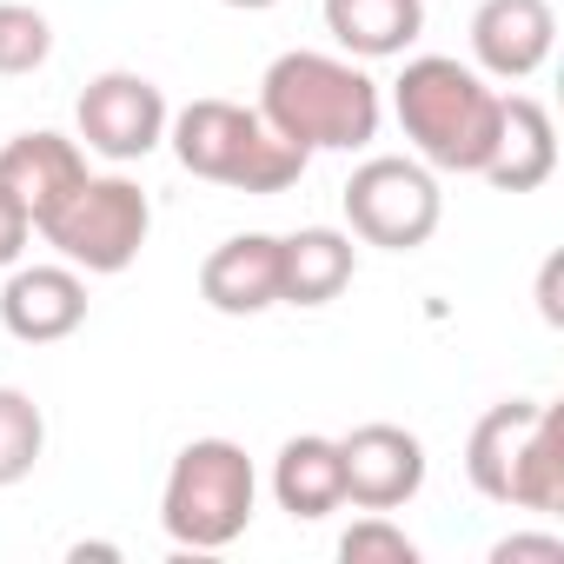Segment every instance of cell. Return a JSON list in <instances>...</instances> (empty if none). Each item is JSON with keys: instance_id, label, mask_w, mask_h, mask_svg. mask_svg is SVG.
Listing matches in <instances>:
<instances>
[{"instance_id": "obj_1", "label": "cell", "mask_w": 564, "mask_h": 564, "mask_svg": "<svg viewBox=\"0 0 564 564\" xmlns=\"http://www.w3.org/2000/svg\"><path fill=\"white\" fill-rule=\"evenodd\" d=\"M259 120L279 140H293L300 153H359L379 140L386 94L352 54L293 47L259 80Z\"/></svg>"}, {"instance_id": "obj_2", "label": "cell", "mask_w": 564, "mask_h": 564, "mask_svg": "<svg viewBox=\"0 0 564 564\" xmlns=\"http://www.w3.org/2000/svg\"><path fill=\"white\" fill-rule=\"evenodd\" d=\"M392 113L432 173H485L505 94L452 54H419L392 80Z\"/></svg>"}, {"instance_id": "obj_3", "label": "cell", "mask_w": 564, "mask_h": 564, "mask_svg": "<svg viewBox=\"0 0 564 564\" xmlns=\"http://www.w3.org/2000/svg\"><path fill=\"white\" fill-rule=\"evenodd\" d=\"M166 147L173 160L193 173V180H213V186H232V193H286L306 180V160L293 140H279L259 107H239V100H193L166 120Z\"/></svg>"}, {"instance_id": "obj_4", "label": "cell", "mask_w": 564, "mask_h": 564, "mask_svg": "<svg viewBox=\"0 0 564 564\" xmlns=\"http://www.w3.org/2000/svg\"><path fill=\"white\" fill-rule=\"evenodd\" d=\"M465 478L478 498L511 511H557L564 505V425L544 399L491 405L465 438Z\"/></svg>"}, {"instance_id": "obj_5", "label": "cell", "mask_w": 564, "mask_h": 564, "mask_svg": "<svg viewBox=\"0 0 564 564\" xmlns=\"http://www.w3.org/2000/svg\"><path fill=\"white\" fill-rule=\"evenodd\" d=\"M252 505H259V471H252L246 445H232V438L180 445V458L160 485V524L180 551H226L232 538H246Z\"/></svg>"}, {"instance_id": "obj_6", "label": "cell", "mask_w": 564, "mask_h": 564, "mask_svg": "<svg viewBox=\"0 0 564 564\" xmlns=\"http://www.w3.org/2000/svg\"><path fill=\"white\" fill-rule=\"evenodd\" d=\"M74 272H94V279H113L140 259L147 232H153V199L140 180L127 173H87L41 226H34Z\"/></svg>"}, {"instance_id": "obj_7", "label": "cell", "mask_w": 564, "mask_h": 564, "mask_svg": "<svg viewBox=\"0 0 564 564\" xmlns=\"http://www.w3.org/2000/svg\"><path fill=\"white\" fill-rule=\"evenodd\" d=\"M346 226L352 239L379 246V252H419L438 219H445V193H438V173L425 160H405V153H372L352 166L346 193Z\"/></svg>"}, {"instance_id": "obj_8", "label": "cell", "mask_w": 564, "mask_h": 564, "mask_svg": "<svg viewBox=\"0 0 564 564\" xmlns=\"http://www.w3.org/2000/svg\"><path fill=\"white\" fill-rule=\"evenodd\" d=\"M166 120H173L166 94H160L147 74H127V67L87 80V94L74 100L80 147L100 153V160H113V166H133V160H147L153 147H166Z\"/></svg>"}, {"instance_id": "obj_9", "label": "cell", "mask_w": 564, "mask_h": 564, "mask_svg": "<svg viewBox=\"0 0 564 564\" xmlns=\"http://www.w3.org/2000/svg\"><path fill=\"white\" fill-rule=\"evenodd\" d=\"M339 471H346V505L399 511L425 491V445H419V432L372 419L339 438Z\"/></svg>"}, {"instance_id": "obj_10", "label": "cell", "mask_w": 564, "mask_h": 564, "mask_svg": "<svg viewBox=\"0 0 564 564\" xmlns=\"http://www.w3.org/2000/svg\"><path fill=\"white\" fill-rule=\"evenodd\" d=\"M0 326L21 346H61L87 326V279L61 259V265H8L0 286Z\"/></svg>"}, {"instance_id": "obj_11", "label": "cell", "mask_w": 564, "mask_h": 564, "mask_svg": "<svg viewBox=\"0 0 564 564\" xmlns=\"http://www.w3.org/2000/svg\"><path fill=\"white\" fill-rule=\"evenodd\" d=\"M557 47V14L551 0H478L471 14V61L485 80H531Z\"/></svg>"}, {"instance_id": "obj_12", "label": "cell", "mask_w": 564, "mask_h": 564, "mask_svg": "<svg viewBox=\"0 0 564 564\" xmlns=\"http://www.w3.org/2000/svg\"><path fill=\"white\" fill-rule=\"evenodd\" d=\"M80 180H87V147L67 140V133L34 127V133H14L8 147H0V193H8L34 226H41Z\"/></svg>"}, {"instance_id": "obj_13", "label": "cell", "mask_w": 564, "mask_h": 564, "mask_svg": "<svg viewBox=\"0 0 564 564\" xmlns=\"http://www.w3.org/2000/svg\"><path fill=\"white\" fill-rule=\"evenodd\" d=\"M199 300L226 319H252L279 306V232H232L199 265Z\"/></svg>"}, {"instance_id": "obj_14", "label": "cell", "mask_w": 564, "mask_h": 564, "mask_svg": "<svg viewBox=\"0 0 564 564\" xmlns=\"http://www.w3.org/2000/svg\"><path fill=\"white\" fill-rule=\"evenodd\" d=\"M551 173H557V127H551V107L531 100V94H505L498 140H491V160H485L478 180H491L498 193H538Z\"/></svg>"}, {"instance_id": "obj_15", "label": "cell", "mask_w": 564, "mask_h": 564, "mask_svg": "<svg viewBox=\"0 0 564 564\" xmlns=\"http://www.w3.org/2000/svg\"><path fill=\"white\" fill-rule=\"evenodd\" d=\"M359 246L339 226H300L279 239V306H333L352 286Z\"/></svg>"}, {"instance_id": "obj_16", "label": "cell", "mask_w": 564, "mask_h": 564, "mask_svg": "<svg viewBox=\"0 0 564 564\" xmlns=\"http://www.w3.org/2000/svg\"><path fill=\"white\" fill-rule=\"evenodd\" d=\"M272 498H279V511L300 518V524L333 518V511L346 505L339 438H326V432H300V438L279 445V458H272Z\"/></svg>"}, {"instance_id": "obj_17", "label": "cell", "mask_w": 564, "mask_h": 564, "mask_svg": "<svg viewBox=\"0 0 564 564\" xmlns=\"http://www.w3.org/2000/svg\"><path fill=\"white\" fill-rule=\"evenodd\" d=\"M326 34L352 61H399L425 34V0H326Z\"/></svg>"}, {"instance_id": "obj_18", "label": "cell", "mask_w": 564, "mask_h": 564, "mask_svg": "<svg viewBox=\"0 0 564 564\" xmlns=\"http://www.w3.org/2000/svg\"><path fill=\"white\" fill-rule=\"evenodd\" d=\"M47 452V412L21 392V386H0V491L21 485Z\"/></svg>"}, {"instance_id": "obj_19", "label": "cell", "mask_w": 564, "mask_h": 564, "mask_svg": "<svg viewBox=\"0 0 564 564\" xmlns=\"http://www.w3.org/2000/svg\"><path fill=\"white\" fill-rule=\"evenodd\" d=\"M54 61V28L41 8L28 0H0V80H21V74H41Z\"/></svg>"}, {"instance_id": "obj_20", "label": "cell", "mask_w": 564, "mask_h": 564, "mask_svg": "<svg viewBox=\"0 0 564 564\" xmlns=\"http://www.w3.org/2000/svg\"><path fill=\"white\" fill-rule=\"evenodd\" d=\"M339 557H346V564H419V544H412L386 511H366V518L339 538Z\"/></svg>"}, {"instance_id": "obj_21", "label": "cell", "mask_w": 564, "mask_h": 564, "mask_svg": "<svg viewBox=\"0 0 564 564\" xmlns=\"http://www.w3.org/2000/svg\"><path fill=\"white\" fill-rule=\"evenodd\" d=\"M491 564H564V538L557 531H511L491 544Z\"/></svg>"}, {"instance_id": "obj_22", "label": "cell", "mask_w": 564, "mask_h": 564, "mask_svg": "<svg viewBox=\"0 0 564 564\" xmlns=\"http://www.w3.org/2000/svg\"><path fill=\"white\" fill-rule=\"evenodd\" d=\"M28 239H34V219H28V213L8 199V193H0V272H8V265H21Z\"/></svg>"}, {"instance_id": "obj_23", "label": "cell", "mask_w": 564, "mask_h": 564, "mask_svg": "<svg viewBox=\"0 0 564 564\" xmlns=\"http://www.w3.org/2000/svg\"><path fill=\"white\" fill-rule=\"evenodd\" d=\"M226 8H239V14H265V8H279V0H226Z\"/></svg>"}]
</instances>
